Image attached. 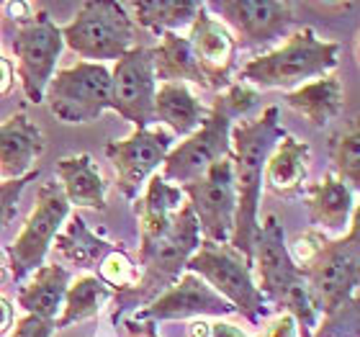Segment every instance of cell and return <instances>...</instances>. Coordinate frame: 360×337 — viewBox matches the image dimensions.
I'll return each instance as SVG.
<instances>
[{
    "mask_svg": "<svg viewBox=\"0 0 360 337\" xmlns=\"http://www.w3.org/2000/svg\"><path fill=\"white\" fill-rule=\"evenodd\" d=\"M288 255L307 281L322 317H330L358 299L360 284V214L353 211L347 234L332 240L319 229L296 232L285 240Z\"/></svg>",
    "mask_w": 360,
    "mask_h": 337,
    "instance_id": "obj_1",
    "label": "cell"
},
{
    "mask_svg": "<svg viewBox=\"0 0 360 337\" xmlns=\"http://www.w3.org/2000/svg\"><path fill=\"white\" fill-rule=\"evenodd\" d=\"M234 314V307L226 299H221L203 278L186 270L165 293L150 301L147 307L136 309L131 319L136 322H178V319H224Z\"/></svg>",
    "mask_w": 360,
    "mask_h": 337,
    "instance_id": "obj_15",
    "label": "cell"
},
{
    "mask_svg": "<svg viewBox=\"0 0 360 337\" xmlns=\"http://www.w3.org/2000/svg\"><path fill=\"white\" fill-rule=\"evenodd\" d=\"M155 93L158 80L152 68V46L136 44L113 65L108 108L134 124V129H147L155 124Z\"/></svg>",
    "mask_w": 360,
    "mask_h": 337,
    "instance_id": "obj_13",
    "label": "cell"
},
{
    "mask_svg": "<svg viewBox=\"0 0 360 337\" xmlns=\"http://www.w3.org/2000/svg\"><path fill=\"white\" fill-rule=\"evenodd\" d=\"M11 49L15 57V77L21 83L26 101L44 103V90L57 72V60L65 49L60 26L52 21V15L44 8H37L29 21L15 26Z\"/></svg>",
    "mask_w": 360,
    "mask_h": 337,
    "instance_id": "obj_10",
    "label": "cell"
},
{
    "mask_svg": "<svg viewBox=\"0 0 360 337\" xmlns=\"http://www.w3.org/2000/svg\"><path fill=\"white\" fill-rule=\"evenodd\" d=\"M201 245V232H198V222H195L193 211L188 201L178 209L173 217V224L162 237L152 242L139 245V278L129 291L113 293V322L121 319L127 312L147 307L155 301L160 293H165L170 286L186 273V265L191 255Z\"/></svg>",
    "mask_w": 360,
    "mask_h": 337,
    "instance_id": "obj_4",
    "label": "cell"
},
{
    "mask_svg": "<svg viewBox=\"0 0 360 337\" xmlns=\"http://www.w3.org/2000/svg\"><path fill=\"white\" fill-rule=\"evenodd\" d=\"M186 203V196L178 186L152 175L144 183V193L134 198V214L139 222V245L162 237L173 224V217Z\"/></svg>",
    "mask_w": 360,
    "mask_h": 337,
    "instance_id": "obj_21",
    "label": "cell"
},
{
    "mask_svg": "<svg viewBox=\"0 0 360 337\" xmlns=\"http://www.w3.org/2000/svg\"><path fill=\"white\" fill-rule=\"evenodd\" d=\"M252 273H257V288L270 304V309H276V312H283L288 296L296 288L307 286L296 262L288 255L283 224L278 222L276 214H268L265 222H260L255 255H252Z\"/></svg>",
    "mask_w": 360,
    "mask_h": 337,
    "instance_id": "obj_14",
    "label": "cell"
},
{
    "mask_svg": "<svg viewBox=\"0 0 360 337\" xmlns=\"http://www.w3.org/2000/svg\"><path fill=\"white\" fill-rule=\"evenodd\" d=\"M240 46H265L288 37L293 3L288 0H221L214 3Z\"/></svg>",
    "mask_w": 360,
    "mask_h": 337,
    "instance_id": "obj_16",
    "label": "cell"
},
{
    "mask_svg": "<svg viewBox=\"0 0 360 337\" xmlns=\"http://www.w3.org/2000/svg\"><path fill=\"white\" fill-rule=\"evenodd\" d=\"M360 299H353L345 309L322 317L311 337H358V312Z\"/></svg>",
    "mask_w": 360,
    "mask_h": 337,
    "instance_id": "obj_32",
    "label": "cell"
},
{
    "mask_svg": "<svg viewBox=\"0 0 360 337\" xmlns=\"http://www.w3.org/2000/svg\"><path fill=\"white\" fill-rule=\"evenodd\" d=\"M175 147V136L165 127L134 129L124 139L105 144V158L116 172V186L127 198L134 201L144 183L162 167L167 152Z\"/></svg>",
    "mask_w": 360,
    "mask_h": 337,
    "instance_id": "obj_12",
    "label": "cell"
},
{
    "mask_svg": "<svg viewBox=\"0 0 360 337\" xmlns=\"http://www.w3.org/2000/svg\"><path fill=\"white\" fill-rule=\"evenodd\" d=\"M332 175L358 191L360 186V132L358 124L350 121L342 132L332 136L330 142Z\"/></svg>",
    "mask_w": 360,
    "mask_h": 337,
    "instance_id": "obj_30",
    "label": "cell"
},
{
    "mask_svg": "<svg viewBox=\"0 0 360 337\" xmlns=\"http://www.w3.org/2000/svg\"><path fill=\"white\" fill-rule=\"evenodd\" d=\"M257 327L260 330L252 337H299V327L293 322V317L285 314V312H278V314L268 317Z\"/></svg>",
    "mask_w": 360,
    "mask_h": 337,
    "instance_id": "obj_35",
    "label": "cell"
},
{
    "mask_svg": "<svg viewBox=\"0 0 360 337\" xmlns=\"http://www.w3.org/2000/svg\"><path fill=\"white\" fill-rule=\"evenodd\" d=\"M44 150V132L26 111H15L0 121V183L34 172Z\"/></svg>",
    "mask_w": 360,
    "mask_h": 337,
    "instance_id": "obj_18",
    "label": "cell"
},
{
    "mask_svg": "<svg viewBox=\"0 0 360 337\" xmlns=\"http://www.w3.org/2000/svg\"><path fill=\"white\" fill-rule=\"evenodd\" d=\"M201 6L203 3H193V0H134V3H124V11L134 21L136 29L142 26L162 37L165 31L178 34V29L191 26Z\"/></svg>",
    "mask_w": 360,
    "mask_h": 337,
    "instance_id": "obj_27",
    "label": "cell"
},
{
    "mask_svg": "<svg viewBox=\"0 0 360 337\" xmlns=\"http://www.w3.org/2000/svg\"><path fill=\"white\" fill-rule=\"evenodd\" d=\"M340 62L338 42H324L314 29H299L288 34L278 49L252 60L240 70V83L260 90H296L311 80L332 75Z\"/></svg>",
    "mask_w": 360,
    "mask_h": 337,
    "instance_id": "obj_5",
    "label": "cell"
},
{
    "mask_svg": "<svg viewBox=\"0 0 360 337\" xmlns=\"http://www.w3.org/2000/svg\"><path fill=\"white\" fill-rule=\"evenodd\" d=\"M206 106L198 101L191 85L186 83H160L155 93V121L165 124L173 136L193 134L206 119Z\"/></svg>",
    "mask_w": 360,
    "mask_h": 337,
    "instance_id": "obj_25",
    "label": "cell"
},
{
    "mask_svg": "<svg viewBox=\"0 0 360 337\" xmlns=\"http://www.w3.org/2000/svg\"><path fill=\"white\" fill-rule=\"evenodd\" d=\"M257 106H260V93L250 85L232 83L224 93H219L206 111L201 127L167 152L160 178L173 186H186L191 180L201 178L214 163L229 158L232 127L237 121L250 119V113Z\"/></svg>",
    "mask_w": 360,
    "mask_h": 337,
    "instance_id": "obj_3",
    "label": "cell"
},
{
    "mask_svg": "<svg viewBox=\"0 0 360 337\" xmlns=\"http://www.w3.org/2000/svg\"><path fill=\"white\" fill-rule=\"evenodd\" d=\"M60 34L62 42L77 57H83V62L103 65L105 60H119L134 49L139 29L124 11V3L88 0L72 21L60 26Z\"/></svg>",
    "mask_w": 360,
    "mask_h": 337,
    "instance_id": "obj_7",
    "label": "cell"
},
{
    "mask_svg": "<svg viewBox=\"0 0 360 337\" xmlns=\"http://www.w3.org/2000/svg\"><path fill=\"white\" fill-rule=\"evenodd\" d=\"M309 163H311L309 142H301L296 136L285 134L265 160L263 186L278 198L304 196L309 186Z\"/></svg>",
    "mask_w": 360,
    "mask_h": 337,
    "instance_id": "obj_19",
    "label": "cell"
},
{
    "mask_svg": "<svg viewBox=\"0 0 360 337\" xmlns=\"http://www.w3.org/2000/svg\"><path fill=\"white\" fill-rule=\"evenodd\" d=\"M188 44L195 57V65L201 70L206 88L226 90L232 85L234 68H237V42L229 34L224 23L217 15L209 13V8L201 6L193 23L188 26Z\"/></svg>",
    "mask_w": 360,
    "mask_h": 337,
    "instance_id": "obj_17",
    "label": "cell"
},
{
    "mask_svg": "<svg viewBox=\"0 0 360 337\" xmlns=\"http://www.w3.org/2000/svg\"><path fill=\"white\" fill-rule=\"evenodd\" d=\"M72 273L60 262H44L37 268L18 291V307L26 314L41 317V319H57L62 312V301L68 291Z\"/></svg>",
    "mask_w": 360,
    "mask_h": 337,
    "instance_id": "obj_23",
    "label": "cell"
},
{
    "mask_svg": "<svg viewBox=\"0 0 360 337\" xmlns=\"http://www.w3.org/2000/svg\"><path fill=\"white\" fill-rule=\"evenodd\" d=\"M39 167L29 175H23L18 180H8V183H0V232H6L8 224L15 219V211H18V201H21V193L26 191L31 180H37Z\"/></svg>",
    "mask_w": 360,
    "mask_h": 337,
    "instance_id": "obj_33",
    "label": "cell"
},
{
    "mask_svg": "<svg viewBox=\"0 0 360 337\" xmlns=\"http://www.w3.org/2000/svg\"><path fill=\"white\" fill-rule=\"evenodd\" d=\"M152 68H155L158 83H186L209 90L201 70L195 65L188 39L175 34V31H165L160 37V44L152 46Z\"/></svg>",
    "mask_w": 360,
    "mask_h": 337,
    "instance_id": "obj_26",
    "label": "cell"
},
{
    "mask_svg": "<svg viewBox=\"0 0 360 337\" xmlns=\"http://www.w3.org/2000/svg\"><path fill=\"white\" fill-rule=\"evenodd\" d=\"M57 332L54 319H41L34 314H23L18 322L13 324L11 337H52Z\"/></svg>",
    "mask_w": 360,
    "mask_h": 337,
    "instance_id": "obj_36",
    "label": "cell"
},
{
    "mask_svg": "<svg viewBox=\"0 0 360 337\" xmlns=\"http://www.w3.org/2000/svg\"><path fill=\"white\" fill-rule=\"evenodd\" d=\"M57 183L62 186V193L70 206L75 209H105V186L103 175L96 167L93 158L80 152V155H68L57 163Z\"/></svg>",
    "mask_w": 360,
    "mask_h": 337,
    "instance_id": "obj_22",
    "label": "cell"
},
{
    "mask_svg": "<svg viewBox=\"0 0 360 337\" xmlns=\"http://www.w3.org/2000/svg\"><path fill=\"white\" fill-rule=\"evenodd\" d=\"M304 203H307L309 219L311 224L322 234H338L345 232L350 227L355 211V191L332 172L316 183H309L304 191Z\"/></svg>",
    "mask_w": 360,
    "mask_h": 337,
    "instance_id": "obj_20",
    "label": "cell"
},
{
    "mask_svg": "<svg viewBox=\"0 0 360 337\" xmlns=\"http://www.w3.org/2000/svg\"><path fill=\"white\" fill-rule=\"evenodd\" d=\"M96 278L101 284H105L113 293L129 291L139 278V268L136 262L127 255V250H121L113 245L108 253L103 255V260L98 262Z\"/></svg>",
    "mask_w": 360,
    "mask_h": 337,
    "instance_id": "obj_31",
    "label": "cell"
},
{
    "mask_svg": "<svg viewBox=\"0 0 360 337\" xmlns=\"http://www.w3.org/2000/svg\"><path fill=\"white\" fill-rule=\"evenodd\" d=\"M44 103L62 124L98 121L111 103V70L96 62L57 70L44 90Z\"/></svg>",
    "mask_w": 360,
    "mask_h": 337,
    "instance_id": "obj_9",
    "label": "cell"
},
{
    "mask_svg": "<svg viewBox=\"0 0 360 337\" xmlns=\"http://www.w3.org/2000/svg\"><path fill=\"white\" fill-rule=\"evenodd\" d=\"M285 106L304 116L316 129H324L330 121H335L345 106V88L338 75H324L319 80H311L307 85H299L296 90L285 93Z\"/></svg>",
    "mask_w": 360,
    "mask_h": 337,
    "instance_id": "obj_24",
    "label": "cell"
},
{
    "mask_svg": "<svg viewBox=\"0 0 360 337\" xmlns=\"http://www.w3.org/2000/svg\"><path fill=\"white\" fill-rule=\"evenodd\" d=\"M15 324V304L13 299H8L6 293H0V337L8 335Z\"/></svg>",
    "mask_w": 360,
    "mask_h": 337,
    "instance_id": "obj_38",
    "label": "cell"
},
{
    "mask_svg": "<svg viewBox=\"0 0 360 337\" xmlns=\"http://www.w3.org/2000/svg\"><path fill=\"white\" fill-rule=\"evenodd\" d=\"M113 301V291L105 284H101L93 273H83L70 281L68 291H65V301H62V312L54 319L57 330H68L72 324H80L85 319L101 314V309Z\"/></svg>",
    "mask_w": 360,
    "mask_h": 337,
    "instance_id": "obj_28",
    "label": "cell"
},
{
    "mask_svg": "<svg viewBox=\"0 0 360 337\" xmlns=\"http://www.w3.org/2000/svg\"><path fill=\"white\" fill-rule=\"evenodd\" d=\"M52 248L57 250L62 260H68L70 265L85 270H96L98 262L103 260V255L113 248V242L98 237L83 217H70L62 227V232L54 237Z\"/></svg>",
    "mask_w": 360,
    "mask_h": 337,
    "instance_id": "obj_29",
    "label": "cell"
},
{
    "mask_svg": "<svg viewBox=\"0 0 360 337\" xmlns=\"http://www.w3.org/2000/svg\"><path fill=\"white\" fill-rule=\"evenodd\" d=\"M8 276V260H6V250H0V281Z\"/></svg>",
    "mask_w": 360,
    "mask_h": 337,
    "instance_id": "obj_40",
    "label": "cell"
},
{
    "mask_svg": "<svg viewBox=\"0 0 360 337\" xmlns=\"http://www.w3.org/2000/svg\"><path fill=\"white\" fill-rule=\"evenodd\" d=\"M13 85H15V68H13V62H11L6 54L0 52V98L11 96V93H13Z\"/></svg>",
    "mask_w": 360,
    "mask_h": 337,
    "instance_id": "obj_37",
    "label": "cell"
},
{
    "mask_svg": "<svg viewBox=\"0 0 360 337\" xmlns=\"http://www.w3.org/2000/svg\"><path fill=\"white\" fill-rule=\"evenodd\" d=\"M188 337H252V332L224 319H214V322H193L188 327Z\"/></svg>",
    "mask_w": 360,
    "mask_h": 337,
    "instance_id": "obj_34",
    "label": "cell"
},
{
    "mask_svg": "<svg viewBox=\"0 0 360 337\" xmlns=\"http://www.w3.org/2000/svg\"><path fill=\"white\" fill-rule=\"evenodd\" d=\"M288 134L281 127V108L268 106L255 119L237 121L232 127V172L237 211L229 248L252 265L255 240L260 232V193H263V167L268 155L283 136Z\"/></svg>",
    "mask_w": 360,
    "mask_h": 337,
    "instance_id": "obj_2",
    "label": "cell"
},
{
    "mask_svg": "<svg viewBox=\"0 0 360 337\" xmlns=\"http://www.w3.org/2000/svg\"><path fill=\"white\" fill-rule=\"evenodd\" d=\"M186 270L203 278L221 299L232 304L234 314H242L250 324H260L273 312L257 288L252 265L229 245L201 240L198 250L191 255Z\"/></svg>",
    "mask_w": 360,
    "mask_h": 337,
    "instance_id": "obj_6",
    "label": "cell"
},
{
    "mask_svg": "<svg viewBox=\"0 0 360 337\" xmlns=\"http://www.w3.org/2000/svg\"><path fill=\"white\" fill-rule=\"evenodd\" d=\"M186 196L188 206L198 222L201 240L229 245L234 229V211H237V193H234L232 160L224 158L214 163L201 178L178 186Z\"/></svg>",
    "mask_w": 360,
    "mask_h": 337,
    "instance_id": "obj_11",
    "label": "cell"
},
{
    "mask_svg": "<svg viewBox=\"0 0 360 337\" xmlns=\"http://www.w3.org/2000/svg\"><path fill=\"white\" fill-rule=\"evenodd\" d=\"M3 11H6L8 18H11L15 26H21V23H26L31 15H34L37 8L31 6V3H3Z\"/></svg>",
    "mask_w": 360,
    "mask_h": 337,
    "instance_id": "obj_39",
    "label": "cell"
},
{
    "mask_svg": "<svg viewBox=\"0 0 360 337\" xmlns=\"http://www.w3.org/2000/svg\"><path fill=\"white\" fill-rule=\"evenodd\" d=\"M70 209L72 206L62 193V186L57 183V178L44 180L39 188L29 219L23 222V229L18 232L13 245H8L6 250L8 276L13 278L15 284H23L34 270L44 265L54 237L62 232L65 222L70 219Z\"/></svg>",
    "mask_w": 360,
    "mask_h": 337,
    "instance_id": "obj_8",
    "label": "cell"
}]
</instances>
